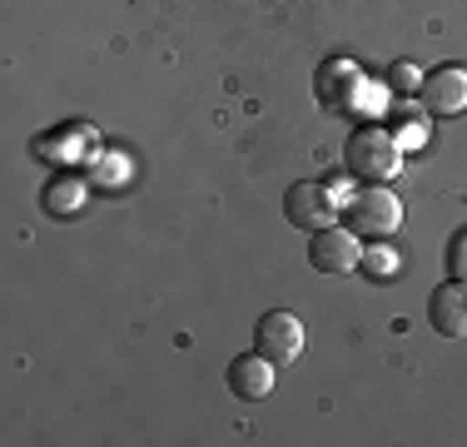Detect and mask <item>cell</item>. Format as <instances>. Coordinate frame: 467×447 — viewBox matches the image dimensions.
<instances>
[{
  "instance_id": "obj_1",
  "label": "cell",
  "mask_w": 467,
  "mask_h": 447,
  "mask_svg": "<svg viewBox=\"0 0 467 447\" xmlns=\"http://www.w3.org/2000/svg\"><path fill=\"white\" fill-rule=\"evenodd\" d=\"M343 224H348L358 239H393L398 224H403V199L393 194V189L383 184H363L348 194V204H343Z\"/></svg>"
},
{
  "instance_id": "obj_2",
  "label": "cell",
  "mask_w": 467,
  "mask_h": 447,
  "mask_svg": "<svg viewBox=\"0 0 467 447\" xmlns=\"http://www.w3.org/2000/svg\"><path fill=\"white\" fill-rule=\"evenodd\" d=\"M398 140L388 130H353L348 144H343V170H348L353 179H363V184H383V179L398 174Z\"/></svg>"
},
{
  "instance_id": "obj_3",
  "label": "cell",
  "mask_w": 467,
  "mask_h": 447,
  "mask_svg": "<svg viewBox=\"0 0 467 447\" xmlns=\"http://www.w3.org/2000/svg\"><path fill=\"white\" fill-rule=\"evenodd\" d=\"M308 264H314V274H324V278H343V274H353V268L363 264V254H358V234L348 229V224H328V229H318V234H308Z\"/></svg>"
},
{
  "instance_id": "obj_4",
  "label": "cell",
  "mask_w": 467,
  "mask_h": 447,
  "mask_svg": "<svg viewBox=\"0 0 467 447\" xmlns=\"http://www.w3.org/2000/svg\"><path fill=\"white\" fill-rule=\"evenodd\" d=\"M284 214H288L294 229L318 234V229H328V224L338 219V199H333L328 184H318V179H298V184H288V194H284Z\"/></svg>"
},
{
  "instance_id": "obj_5",
  "label": "cell",
  "mask_w": 467,
  "mask_h": 447,
  "mask_svg": "<svg viewBox=\"0 0 467 447\" xmlns=\"http://www.w3.org/2000/svg\"><path fill=\"white\" fill-rule=\"evenodd\" d=\"M254 343H259V353L269 358L274 368H284V363H294V358L304 353L308 333H304V323H298L294 313L274 308V313H264V318H259V328H254Z\"/></svg>"
},
{
  "instance_id": "obj_6",
  "label": "cell",
  "mask_w": 467,
  "mask_h": 447,
  "mask_svg": "<svg viewBox=\"0 0 467 447\" xmlns=\"http://www.w3.org/2000/svg\"><path fill=\"white\" fill-rule=\"evenodd\" d=\"M418 99H422V109L438 115V120L462 115V109H467V70H462V65H442V70L422 75Z\"/></svg>"
},
{
  "instance_id": "obj_7",
  "label": "cell",
  "mask_w": 467,
  "mask_h": 447,
  "mask_svg": "<svg viewBox=\"0 0 467 447\" xmlns=\"http://www.w3.org/2000/svg\"><path fill=\"white\" fill-rule=\"evenodd\" d=\"M358 65L353 60H328V65H318V80H314V89H318V105L324 109H333V115H348L353 105H358Z\"/></svg>"
},
{
  "instance_id": "obj_8",
  "label": "cell",
  "mask_w": 467,
  "mask_h": 447,
  "mask_svg": "<svg viewBox=\"0 0 467 447\" xmlns=\"http://www.w3.org/2000/svg\"><path fill=\"white\" fill-rule=\"evenodd\" d=\"M274 373H279V368H274L264 353H244V358H234V363H229L224 383H229V393H234V398L259 402V398H269V393H274Z\"/></svg>"
},
{
  "instance_id": "obj_9",
  "label": "cell",
  "mask_w": 467,
  "mask_h": 447,
  "mask_svg": "<svg viewBox=\"0 0 467 447\" xmlns=\"http://www.w3.org/2000/svg\"><path fill=\"white\" fill-rule=\"evenodd\" d=\"M428 323L442 338H467V284H442L428 298Z\"/></svg>"
},
{
  "instance_id": "obj_10",
  "label": "cell",
  "mask_w": 467,
  "mask_h": 447,
  "mask_svg": "<svg viewBox=\"0 0 467 447\" xmlns=\"http://www.w3.org/2000/svg\"><path fill=\"white\" fill-rule=\"evenodd\" d=\"M85 199V184L80 179H70V184H50V214H75Z\"/></svg>"
},
{
  "instance_id": "obj_11",
  "label": "cell",
  "mask_w": 467,
  "mask_h": 447,
  "mask_svg": "<svg viewBox=\"0 0 467 447\" xmlns=\"http://www.w3.org/2000/svg\"><path fill=\"white\" fill-rule=\"evenodd\" d=\"M388 89H393V95H418V89H422V75H418V65L398 60L393 70H388Z\"/></svg>"
},
{
  "instance_id": "obj_12",
  "label": "cell",
  "mask_w": 467,
  "mask_h": 447,
  "mask_svg": "<svg viewBox=\"0 0 467 447\" xmlns=\"http://www.w3.org/2000/svg\"><path fill=\"white\" fill-rule=\"evenodd\" d=\"M448 278L467 284V234H452L448 239Z\"/></svg>"
},
{
  "instance_id": "obj_13",
  "label": "cell",
  "mask_w": 467,
  "mask_h": 447,
  "mask_svg": "<svg viewBox=\"0 0 467 447\" xmlns=\"http://www.w3.org/2000/svg\"><path fill=\"white\" fill-rule=\"evenodd\" d=\"M368 268H373V274H393V254L373 249V254H368Z\"/></svg>"
}]
</instances>
